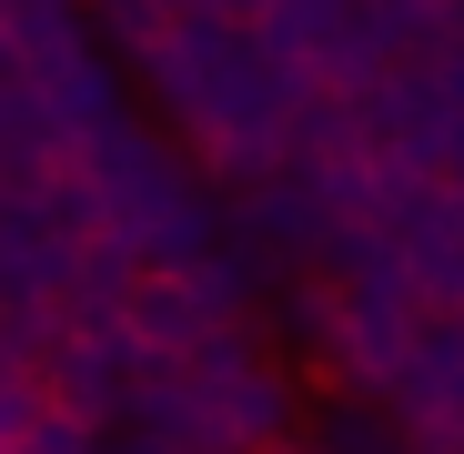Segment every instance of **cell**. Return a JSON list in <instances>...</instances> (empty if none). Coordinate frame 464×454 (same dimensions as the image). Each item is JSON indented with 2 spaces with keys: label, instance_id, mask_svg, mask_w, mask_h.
Here are the masks:
<instances>
[{
  "label": "cell",
  "instance_id": "obj_2",
  "mask_svg": "<svg viewBox=\"0 0 464 454\" xmlns=\"http://www.w3.org/2000/svg\"><path fill=\"white\" fill-rule=\"evenodd\" d=\"M253 454H314V444H293V434H283V444H253Z\"/></svg>",
  "mask_w": 464,
  "mask_h": 454
},
{
  "label": "cell",
  "instance_id": "obj_1",
  "mask_svg": "<svg viewBox=\"0 0 464 454\" xmlns=\"http://www.w3.org/2000/svg\"><path fill=\"white\" fill-rule=\"evenodd\" d=\"M314 454H394V424H383L373 404H334L314 424Z\"/></svg>",
  "mask_w": 464,
  "mask_h": 454
}]
</instances>
